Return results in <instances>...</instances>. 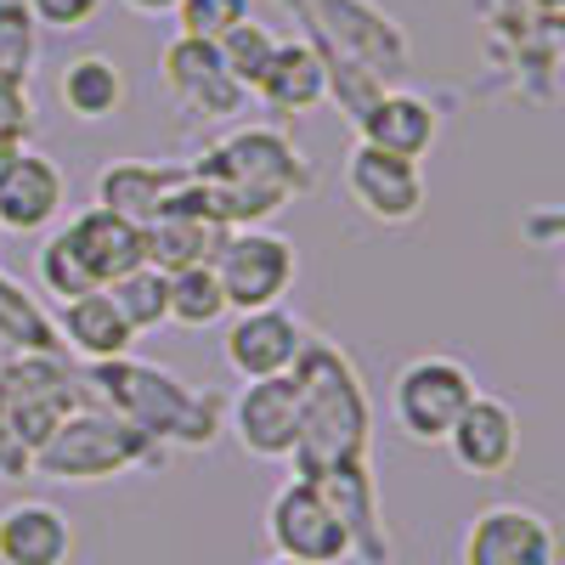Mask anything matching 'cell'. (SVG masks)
Masks as SVG:
<instances>
[{"mask_svg": "<svg viewBox=\"0 0 565 565\" xmlns=\"http://www.w3.org/2000/svg\"><path fill=\"white\" fill-rule=\"evenodd\" d=\"M306 334H311V328L289 306L232 311L221 356H226V367L238 373V380H277V373H289L295 356L306 351Z\"/></svg>", "mask_w": 565, "mask_h": 565, "instance_id": "13", "label": "cell"}, {"mask_svg": "<svg viewBox=\"0 0 565 565\" xmlns=\"http://www.w3.org/2000/svg\"><path fill=\"white\" fill-rule=\"evenodd\" d=\"M266 565H306V559H282V554H271V559H266Z\"/></svg>", "mask_w": 565, "mask_h": 565, "instance_id": "36", "label": "cell"}, {"mask_svg": "<svg viewBox=\"0 0 565 565\" xmlns=\"http://www.w3.org/2000/svg\"><path fill=\"white\" fill-rule=\"evenodd\" d=\"M159 85L175 103V114L199 119V125H232L249 108V90L226 74L215 40H186L175 34L159 52Z\"/></svg>", "mask_w": 565, "mask_h": 565, "instance_id": "7", "label": "cell"}, {"mask_svg": "<svg viewBox=\"0 0 565 565\" xmlns=\"http://www.w3.org/2000/svg\"><path fill=\"white\" fill-rule=\"evenodd\" d=\"M340 175H345L351 204L367 221H380V226H413L424 215V199H430V186H424V164L380 153V148H367V141H351Z\"/></svg>", "mask_w": 565, "mask_h": 565, "instance_id": "12", "label": "cell"}, {"mask_svg": "<svg viewBox=\"0 0 565 565\" xmlns=\"http://www.w3.org/2000/svg\"><path fill=\"white\" fill-rule=\"evenodd\" d=\"M295 385H300V436H295V476H322L340 463H367V436H373V407L356 362L306 334V351L295 356Z\"/></svg>", "mask_w": 565, "mask_h": 565, "instance_id": "2", "label": "cell"}, {"mask_svg": "<svg viewBox=\"0 0 565 565\" xmlns=\"http://www.w3.org/2000/svg\"><path fill=\"white\" fill-rule=\"evenodd\" d=\"M226 295H221V277L215 266H186V271H170V322L175 328H215L226 322Z\"/></svg>", "mask_w": 565, "mask_h": 565, "instance_id": "26", "label": "cell"}, {"mask_svg": "<svg viewBox=\"0 0 565 565\" xmlns=\"http://www.w3.org/2000/svg\"><path fill=\"white\" fill-rule=\"evenodd\" d=\"M0 351L7 356H63L52 311L12 271H0Z\"/></svg>", "mask_w": 565, "mask_h": 565, "instance_id": "23", "label": "cell"}, {"mask_svg": "<svg viewBox=\"0 0 565 565\" xmlns=\"http://www.w3.org/2000/svg\"><path fill=\"white\" fill-rule=\"evenodd\" d=\"M186 170L204 181V193L215 204V221L226 232L232 226H266L289 199H306L317 186L311 159L277 125H238V130H226Z\"/></svg>", "mask_w": 565, "mask_h": 565, "instance_id": "1", "label": "cell"}, {"mask_svg": "<svg viewBox=\"0 0 565 565\" xmlns=\"http://www.w3.org/2000/svg\"><path fill=\"white\" fill-rule=\"evenodd\" d=\"M85 385L103 396L108 413H119L125 424H136L148 441H170V447H215V436L226 430V402L215 391L186 385L181 373L136 362V356H114V362H90Z\"/></svg>", "mask_w": 565, "mask_h": 565, "instance_id": "3", "label": "cell"}, {"mask_svg": "<svg viewBox=\"0 0 565 565\" xmlns=\"http://www.w3.org/2000/svg\"><path fill=\"white\" fill-rule=\"evenodd\" d=\"M193 181V170L186 164H148V159H108L97 170V204L130 226H153L175 193Z\"/></svg>", "mask_w": 565, "mask_h": 565, "instance_id": "17", "label": "cell"}, {"mask_svg": "<svg viewBox=\"0 0 565 565\" xmlns=\"http://www.w3.org/2000/svg\"><path fill=\"white\" fill-rule=\"evenodd\" d=\"M74 521L45 498H12L0 509V565H68Z\"/></svg>", "mask_w": 565, "mask_h": 565, "instance_id": "20", "label": "cell"}, {"mask_svg": "<svg viewBox=\"0 0 565 565\" xmlns=\"http://www.w3.org/2000/svg\"><path fill=\"white\" fill-rule=\"evenodd\" d=\"M68 199V175L52 153L40 148H18L0 159V232H52Z\"/></svg>", "mask_w": 565, "mask_h": 565, "instance_id": "14", "label": "cell"}, {"mask_svg": "<svg viewBox=\"0 0 565 565\" xmlns=\"http://www.w3.org/2000/svg\"><path fill=\"white\" fill-rule=\"evenodd\" d=\"M34 97L29 85H7L0 79V159L18 153V148H34Z\"/></svg>", "mask_w": 565, "mask_h": 565, "instance_id": "31", "label": "cell"}, {"mask_svg": "<svg viewBox=\"0 0 565 565\" xmlns=\"http://www.w3.org/2000/svg\"><path fill=\"white\" fill-rule=\"evenodd\" d=\"M52 322H57L63 351H74L85 367H90V362L130 356V345H136L130 322H125V311L114 306V295H108V289H90V295H79V300H63Z\"/></svg>", "mask_w": 565, "mask_h": 565, "instance_id": "21", "label": "cell"}, {"mask_svg": "<svg viewBox=\"0 0 565 565\" xmlns=\"http://www.w3.org/2000/svg\"><path fill=\"white\" fill-rule=\"evenodd\" d=\"M0 441H7V391H0Z\"/></svg>", "mask_w": 565, "mask_h": 565, "instance_id": "35", "label": "cell"}, {"mask_svg": "<svg viewBox=\"0 0 565 565\" xmlns=\"http://www.w3.org/2000/svg\"><path fill=\"white\" fill-rule=\"evenodd\" d=\"M532 7H537L543 18H559V7H565V0H532Z\"/></svg>", "mask_w": 565, "mask_h": 565, "instance_id": "34", "label": "cell"}, {"mask_svg": "<svg viewBox=\"0 0 565 565\" xmlns=\"http://www.w3.org/2000/svg\"><path fill=\"white\" fill-rule=\"evenodd\" d=\"M125 12H136V18H170L175 12V0H119Z\"/></svg>", "mask_w": 565, "mask_h": 565, "instance_id": "33", "label": "cell"}, {"mask_svg": "<svg viewBox=\"0 0 565 565\" xmlns=\"http://www.w3.org/2000/svg\"><path fill=\"white\" fill-rule=\"evenodd\" d=\"M210 266L221 277L226 311H260V306L289 300L300 277V249L271 226H232Z\"/></svg>", "mask_w": 565, "mask_h": 565, "instance_id": "6", "label": "cell"}, {"mask_svg": "<svg viewBox=\"0 0 565 565\" xmlns=\"http://www.w3.org/2000/svg\"><path fill=\"white\" fill-rule=\"evenodd\" d=\"M266 543H271V554L306 559V565H345L351 559V537L340 526V514L328 509V498L306 476H289L271 492V503H266Z\"/></svg>", "mask_w": 565, "mask_h": 565, "instance_id": "9", "label": "cell"}, {"mask_svg": "<svg viewBox=\"0 0 565 565\" xmlns=\"http://www.w3.org/2000/svg\"><path fill=\"white\" fill-rule=\"evenodd\" d=\"M175 34L186 40H221L226 29H238L249 18V0H175Z\"/></svg>", "mask_w": 565, "mask_h": 565, "instance_id": "30", "label": "cell"}, {"mask_svg": "<svg viewBox=\"0 0 565 565\" xmlns=\"http://www.w3.org/2000/svg\"><path fill=\"white\" fill-rule=\"evenodd\" d=\"M226 238V226L215 221H153V226H141V266H153V271H186V266H210L215 249Z\"/></svg>", "mask_w": 565, "mask_h": 565, "instance_id": "24", "label": "cell"}, {"mask_svg": "<svg viewBox=\"0 0 565 565\" xmlns=\"http://www.w3.org/2000/svg\"><path fill=\"white\" fill-rule=\"evenodd\" d=\"M260 108H271L277 119H306L311 108H322L334 90H328V63L311 40H277V52L260 74V85L249 90Z\"/></svg>", "mask_w": 565, "mask_h": 565, "instance_id": "19", "label": "cell"}, {"mask_svg": "<svg viewBox=\"0 0 565 565\" xmlns=\"http://www.w3.org/2000/svg\"><path fill=\"white\" fill-rule=\"evenodd\" d=\"M441 447L452 452V463L463 469V476L498 481V476H509V469H514V458H521V418H514V407L503 396L476 391Z\"/></svg>", "mask_w": 565, "mask_h": 565, "instance_id": "15", "label": "cell"}, {"mask_svg": "<svg viewBox=\"0 0 565 565\" xmlns=\"http://www.w3.org/2000/svg\"><path fill=\"white\" fill-rule=\"evenodd\" d=\"M57 238L68 244V255H74L79 271L90 277V289H108V282H119L125 271L141 266V226L108 215L103 204L68 215V221L57 226Z\"/></svg>", "mask_w": 565, "mask_h": 565, "instance_id": "18", "label": "cell"}, {"mask_svg": "<svg viewBox=\"0 0 565 565\" xmlns=\"http://www.w3.org/2000/svg\"><path fill=\"white\" fill-rule=\"evenodd\" d=\"M108 295H114V306L125 311V322H130L136 340L153 334V328H170V277H164V271L136 266V271H125L119 282H108Z\"/></svg>", "mask_w": 565, "mask_h": 565, "instance_id": "25", "label": "cell"}, {"mask_svg": "<svg viewBox=\"0 0 565 565\" xmlns=\"http://www.w3.org/2000/svg\"><path fill=\"white\" fill-rule=\"evenodd\" d=\"M57 103H63V114H68L74 125H108V119H119L125 103H130V79H125V68H119L114 57L79 52V57H68L63 74H57Z\"/></svg>", "mask_w": 565, "mask_h": 565, "instance_id": "22", "label": "cell"}, {"mask_svg": "<svg viewBox=\"0 0 565 565\" xmlns=\"http://www.w3.org/2000/svg\"><path fill=\"white\" fill-rule=\"evenodd\" d=\"M40 23L29 18L23 0H0V79L7 85H29L40 68Z\"/></svg>", "mask_w": 565, "mask_h": 565, "instance_id": "27", "label": "cell"}, {"mask_svg": "<svg viewBox=\"0 0 565 565\" xmlns=\"http://www.w3.org/2000/svg\"><path fill=\"white\" fill-rule=\"evenodd\" d=\"M277 29H266L260 18H244L238 29H226L221 40H215V52H221V63H226V74L238 79L244 90H255L260 85V74H266V63H271V52H277Z\"/></svg>", "mask_w": 565, "mask_h": 565, "instance_id": "28", "label": "cell"}, {"mask_svg": "<svg viewBox=\"0 0 565 565\" xmlns=\"http://www.w3.org/2000/svg\"><path fill=\"white\" fill-rule=\"evenodd\" d=\"M458 559L463 565H554L559 532L532 503H487V509H476V521L463 526Z\"/></svg>", "mask_w": 565, "mask_h": 565, "instance_id": "10", "label": "cell"}, {"mask_svg": "<svg viewBox=\"0 0 565 565\" xmlns=\"http://www.w3.org/2000/svg\"><path fill=\"white\" fill-rule=\"evenodd\" d=\"M34 277H40V289L52 295L57 306H63V300L90 295V277L79 271V260H74V255H68V244L57 238V226L45 232V244H40V255H34Z\"/></svg>", "mask_w": 565, "mask_h": 565, "instance_id": "29", "label": "cell"}, {"mask_svg": "<svg viewBox=\"0 0 565 565\" xmlns=\"http://www.w3.org/2000/svg\"><path fill=\"white\" fill-rule=\"evenodd\" d=\"M351 125H356V141H367L380 153H396V159H413V164H424L441 141V114L424 97H413V90H373L351 114Z\"/></svg>", "mask_w": 565, "mask_h": 565, "instance_id": "16", "label": "cell"}, {"mask_svg": "<svg viewBox=\"0 0 565 565\" xmlns=\"http://www.w3.org/2000/svg\"><path fill=\"white\" fill-rule=\"evenodd\" d=\"M23 7L40 23V34H74V29L97 23L108 0H23Z\"/></svg>", "mask_w": 565, "mask_h": 565, "instance_id": "32", "label": "cell"}, {"mask_svg": "<svg viewBox=\"0 0 565 565\" xmlns=\"http://www.w3.org/2000/svg\"><path fill=\"white\" fill-rule=\"evenodd\" d=\"M0 391H7V436L23 441L29 452L57 430V424L85 407L79 380L63 356H7L0 362Z\"/></svg>", "mask_w": 565, "mask_h": 565, "instance_id": "8", "label": "cell"}, {"mask_svg": "<svg viewBox=\"0 0 565 565\" xmlns=\"http://www.w3.org/2000/svg\"><path fill=\"white\" fill-rule=\"evenodd\" d=\"M164 463V447L148 441L108 407H74L52 436L34 447V469L29 476L57 481V487H97L114 476H130V469H153Z\"/></svg>", "mask_w": 565, "mask_h": 565, "instance_id": "4", "label": "cell"}, {"mask_svg": "<svg viewBox=\"0 0 565 565\" xmlns=\"http://www.w3.org/2000/svg\"><path fill=\"white\" fill-rule=\"evenodd\" d=\"M226 430L249 458L289 463L295 436H300V385H295V373H277V380H244L238 396L226 402Z\"/></svg>", "mask_w": 565, "mask_h": 565, "instance_id": "11", "label": "cell"}, {"mask_svg": "<svg viewBox=\"0 0 565 565\" xmlns=\"http://www.w3.org/2000/svg\"><path fill=\"white\" fill-rule=\"evenodd\" d=\"M476 391H481L476 373H469L458 356H447V351L413 356L391 380V424L413 447H441Z\"/></svg>", "mask_w": 565, "mask_h": 565, "instance_id": "5", "label": "cell"}]
</instances>
